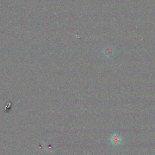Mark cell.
<instances>
[{
	"instance_id": "6da1fadb",
	"label": "cell",
	"mask_w": 155,
	"mask_h": 155,
	"mask_svg": "<svg viewBox=\"0 0 155 155\" xmlns=\"http://www.w3.org/2000/svg\"><path fill=\"white\" fill-rule=\"evenodd\" d=\"M111 140L114 144H119L121 142V138L118 135H113Z\"/></svg>"
}]
</instances>
